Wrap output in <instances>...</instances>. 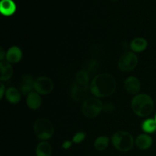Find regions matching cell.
Wrapping results in <instances>:
<instances>
[{"label":"cell","instance_id":"cell-12","mask_svg":"<svg viewBox=\"0 0 156 156\" xmlns=\"http://www.w3.org/2000/svg\"><path fill=\"white\" fill-rule=\"evenodd\" d=\"M153 140L149 135L146 133L140 134L136 137L135 140V144L137 148L141 150H147L152 146Z\"/></svg>","mask_w":156,"mask_h":156},{"label":"cell","instance_id":"cell-8","mask_svg":"<svg viewBox=\"0 0 156 156\" xmlns=\"http://www.w3.org/2000/svg\"><path fill=\"white\" fill-rule=\"evenodd\" d=\"M88 85L75 82L71 88L72 98L76 101H82L88 96Z\"/></svg>","mask_w":156,"mask_h":156},{"label":"cell","instance_id":"cell-5","mask_svg":"<svg viewBox=\"0 0 156 156\" xmlns=\"http://www.w3.org/2000/svg\"><path fill=\"white\" fill-rule=\"evenodd\" d=\"M104 105L98 98H87L82 107V111L84 115L88 118L95 117L103 111Z\"/></svg>","mask_w":156,"mask_h":156},{"label":"cell","instance_id":"cell-9","mask_svg":"<svg viewBox=\"0 0 156 156\" xmlns=\"http://www.w3.org/2000/svg\"><path fill=\"white\" fill-rule=\"evenodd\" d=\"M34 81L31 76L26 74L22 76L21 82H20V91L23 94L28 95L32 90L34 89Z\"/></svg>","mask_w":156,"mask_h":156},{"label":"cell","instance_id":"cell-27","mask_svg":"<svg viewBox=\"0 0 156 156\" xmlns=\"http://www.w3.org/2000/svg\"><path fill=\"white\" fill-rule=\"evenodd\" d=\"M111 1H118V0H111Z\"/></svg>","mask_w":156,"mask_h":156},{"label":"cell","instance_id":"cell-14","mask_svg":"<svg viewBox=\"0 0 156 156\" xmlns=\"http://www.w3.org/2000/svg\"><path fill=\"white\" fill-rule=\"evenodd\" d=\"M0 11L5 16H11L16 11V5L13 0H1Z\"/></svg>","mask_w":156,"mask_h":156},{"label":"cell","instance_id":"cell-26","mask_svg":"<svg viewBox=\"0 0 156 156\" xmlns=\"http://www.w3.org/2000/svg\"><path fill=\"white\" fill-rule=\"evenodd\" d=\"M5 56H6V52H5L4 50H3V48L2 47L1 50H0V59H1V61H3V59H4Z\"/></svg>","mask_w":156,"mask_h":156},{"label":"cell","instance_id":"cell-4","mask_svg":"<svg viewBox=\"0 0 156 156\" xmlns=\"http://www.w3.org/2000/svg\"><path fill=\"white\" fill-rule=\"evenodd\" d=\"M34 131L39 140H47L54 134V126L47 119L41 118L36 120L34 125Z\"/></svg>","mask_w":156,"mask_h":156},{"label":"cell","instance_id":"cell-18","mask_svg":"<svg viewBox=\"0 0 156 156\" xmlns=\"http://www.w3.org/2000/svg\"><path fill=\"white\" fill-rule=\"evenodd\" d=\"M52 147L47 142L43 141L36 148V156H51Z\"/></svg>","mask_w":156,"mask_h":156},{"label":"cell","instance_id":"cell-19","mask_svg":"<svg viewBox=\"0 0 156 156\" xmlns=\"http://www.w3.org/2000/svg\"><path fill=\"white\" fill-rule=\"evenodd\" d=\"M142 129L146 133H154L156 131V121L155 119H146L142 123Z\"/></svg>","mask_w":156,"mask_h":156},{"label":"cell","instance_id":"cell-3","mask_svg":"<svg viewBox=\"0 0 156 156\" xmlns=\"http://www.w3.org/2000/svg\"><path fill=\"white\" fill-rule=\"evenodd\" d=\"M111 141L114 147L120 152H129L134 146L133 137L126 131H117L113 135Z\"/></svg>","mask_w":156,"mask_h":156},{"label":"cell","instance_id":"cell-1","mask_svg":"<svg viewBox=\"0 0 156 156\" xmlns=\"http://www.w3.org/2000/svg\"><path fill=\"white\" fill-rule=\"evenodd\" d=\"M117 88V82L114 76L109 73H100L92 79L90 91L96 98H106L114 94Z\"/></svg>","mask_w":156,"mask_h":156},{"label":"cell","instance_id":"cell-2","mask_svg":"<svg viewBox=\"0 0 156 156\" xmlns=\"http://www.w3.org/2000/svg\"><path fill=\"white\" fill-rule=\"evenodd\" d=\"M131 107L134 114L139 117H146L150 115L153 111L154 102L149 94H140L132 99Z\"/></svg>","mask_w":156,"mask_h":156},{"label":"cell","instance_id":"cell-16","mask_svg":"<svg viewBox=\"0 0 156 156\" xmlns=\"http://www.w3.org/2000/svg\"><path fill=\"white\" fill-rule=\"evenodd\" d=\"M148 43L145 38L136 37L130 43V49L133 53H141L147 48Z\"/></svg>","mask_w":156,"mask_h":156},{"label":"cell","instance_id":"cell-20","mask_svg":"<svg viewBox=\"0 0 156 156\" xmlns=\"http://www.w3.org/2000/svg\"><path fill=\"white\" fill-rule=\"evenodd\" d=\"M110 140L106 136H101L98 137L94 141V148L98 151H104L108 148Z\"/></svg>","mask_w":156,"mask_h":156},{"label":"cell","instance_id":"cell-13","mask_svg":"<svg viewBox=\"0 0 156 156\" xmlns=\"http://www.w3.org/2000/svg\"><path fill=\"white\" fill-rule=\"evenodd\" d=\"M27 105L30 109L31 110H37L41 108L42 105V99H41V95L36 91H32L27 95Z\"/></svg>","mask_w":156,"mask_h":156},{"label":"cell","instance_id":"cell-22","mask_svg":"<svg viewBox=\"0 0 156 156\" xmlns=\"http://www.w3.org/2000/svg\"><path fill=\"white\" fill-rule=\"evenodd\" d=\"M86 137V134L84 132H78L73 136V142L74 143H80L85 140V138Z\"/></svg>","mask_w":156,"mask_h":156},{"label":"cell","instance_id":"cell-7","mask_svg":"<svg viewBox=\"0 0 156 156\" xmlns=\"http://www.w3.org/2000/svg\"><path fill=\"white\" fill-rule=\"evenodd\" d=\"M54 84L51 79L45 76L37 78L34 81V90L40 94H48L52 92Z\"/></svg>","mask_w":156,"mask_h":156},{"label":"cell","instance_id":"cell-15","mask_svg":"<svg viewBox=\"0 0 156 156\" xmlns=\"http://www.w3.org/2000/svg\"><path fill=\"white\" fill-rule=\"evenodd\" d=\"M0 69H1L0 79L2 82H6V81L9 80L13 75V68L10 62H9L8 61H1Z\"/></svg>","mask_w":156,"mask_h":156},{"label":"cell","instance_id":"cell-24","mask_svg":"<svg viewBox=\"0 0 156 156\" xmlns=\"http://www.w3.org/2000/svg\"><path fill=\"white\" fill-rule=\"evenodd\" d=\"M71 146H72V142L69 141V140L64 142L62 145V147L63 149H69L71 148Z\"/></svg>","mask_w":156,"mask_h":156},{"label":"cell","instance_id":"cell-28","mask_svg":"<svg viewBox=\"0 0 156 156\" xmlns=\"http://www.w3.org/2000/svg\"><path fill=\"white\" fill-rule=\"evenodd\" d=\"M155 121H156V114H155Z\"/></svg>","mask_w":156,"mask_h":156},{"label":"cell","instance_id":"cell-17","mask_svg":"<svg viewBox=\"0 0 156 156\" xmlns=\"http://www.w3.org/2000/svg\"><path fill=\"white\" fill-rule=\"evenodd\" d=\"M5 98L11 104H18L21 101V93L16 88L11 87L6 90Z\"/></svg>","mask_w":156,"mask_h":156},{"label":"cell","instance_id":"cell-6","mask_svg":"<svg viewBox=\"0 0 156 156\" xmlns=\"http://www.w3.org/2000/svg\"><path fill=\"white\" fill-rule=\"evenodd\" d=\"M138 57L133 52H126L118 60V67L123 72H130L136 67Z\"/></svg>","mask_w":156,"mask_h":156},{"label":"cell","instance_id":"cell-23","mask_svg":"<svg viewBox=\"0 0 156 156\" xmlns=\"http://www.w3.org/2000/svg\"><path fill=\"white\" fill-rule=\"evenodd\" d=\"M114 106L113 104L111 103H106L104 105L103 111H105L106 113H111L114 111Z\"/></svg>","mask_w":156,"mask_h":156},{"label":"cell","instance_id":"cell-21","mask_svg":"<svg viewBox=\"0 0 156 156\" xmlns=\"http://www.w3.org/2000/svg\"><path fill=\"white\" fill-rule=\"evenodd\" d=\"M76 82L79 84H82V85H88V82H89L88 73L86 71H84V70L79 71L76 75Z\"/></svg>","mask_w":156,"mask_h":156},{"label":"cell","instance_id":"cell-25","mask_svg":"<svg viewBox=\"0 0 156 156\" xmlns=\"http://www.w3.org/2000/svg\"><path fill=\"white\" fill-rule=\"evenodd\" d=\"M6 90L5 89V86L2 83L1 84V90H0V98H2L4 95L5 94Z\"/></svg>","mask_w":156,"mask_h":156},{"label":"cell","instance_id":"cell-10","mask_svg":"<svg viewBox=\"0 0 156 156\" xmlns=\"http://www.w3.org/2000/svg\"><path fill=\"white\" fill-rule=\"evenodd\" d=\"M124 86L126 91L131 94H136L141 89V83L136 77L130 76L125 80Z\"/></svg>","mask_w":156,"mask_h":156},{"label":"cell","instance_id":"cell-11","mask_svg":"<svg viewBox=\"0 0 156 156\" xmlns=\"http://www.w3.org/2000/svg\"><path fill=\"white\" fill-rule=\"evenodd\" d=\"M6 61L10 63H17L20 62L22 58V51L21 49L16 46L11 47L6 52Z\"/></svg>","mask_w":156,"mask_h":156}]
</instances>
